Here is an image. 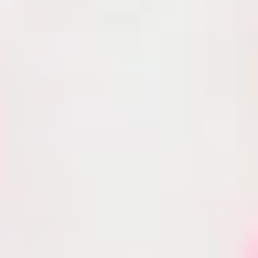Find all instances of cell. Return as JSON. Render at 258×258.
<instances>
[{"label": "cell", "instance_id": "obj_1", "mask_svg": "<svg viewBox=\"0 0 258 258\" xmlns=\"http://www.w3.org/2000/svg\"><path fill=\"white\" fill-rule=\"evenodd\" d=\"M247 258H258V226H247Z\"/></svg>", "mask_w": 258, "mask_h": 258}]
</instances>
